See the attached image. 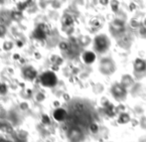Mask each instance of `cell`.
<instances>
[{"mask_svg":"<svg viewBox=\"0 0 146 142\" xmlns=\"http://www.w3.org/2000/svg\"><path fill=\"white\" fill-rule=\"evenodd\" d=\"M66 116H67V112H66V110L62 109V108H58L57 110H55L54 118L56 119V120L62 121L66 118Z\"/></svg>","mask_w":146,"mask_h":142,"instance_id":"3","label":"cell"},{"mask_svg":"<svg viewBox=\"0 0 146 142\" xmlns=\"http://www.w3.org/2000/svg\"><path fill=\"white\" fill-rule=\"evenodd\" d=\"M41 83L45 86H54L57 84V77L52 72H46L41 76Z\"/></svg>","mask_w":146,"mask_h":142,"instance_id":"1","label":"cell"},{"mask_svg":"<svg viewBox=\"0 0 146 142\" xmlns=\"http://www.w3.org/2000/svg\"><path fill=\"white\" fill-rule=\"evenodd\" d=\"M47 32H48V27L46 24H40L34 31V37L39 40H43L46 38Z\"/></svg>","mask_w":146,"mask_h":142,"instance_id":"2","label":"cell"},{"mask_svg":"<svg viewBox=\"0 0 146 142\" xmlns=\"http://www.w3.org/2000/svg\"><path fill=\"white\" fill-rule=\"evenodd\" d=\"M49 118H48V116H47V115H44V116H43V122H47L48 123L49 122Z\"/></svg>","mask_w":146,"mask_h":142,"instance_id":"11","label":"cell"},{"mask_svg":"<svg viewBox=\"0 0 146 142\" xmlns=\"http://www.w3.org/2000/svg\"><path fill=\"white\" fill-rule=\"evenodd\" d=\"M83 58H84V61L87 64H92V62H94V60H96V55L92 52H86L85 54H84Z\"/></svg>","mask_w":146,"mask_h":142,"instance_id":"4","label":"cell"},{"mask_svg":"<svg viewBox=\"0 0 146 142\" xmlns=\"http://www.w3.org/2000/svg\"><path fill=\"white\" fill-rule=\"evenodd\" d=\"M1 142H6V141H4L3 139H2V140H1ZM7 142H8V141H7Z\"/></svg>","mask_w":146,"mask_h":142,"instance_id":"12","label":"cell"},{"mask_svg":"<svg viewBox=\"0 0 146 142\" xmlns=\"http://www.w3.org/2000/svg\"><path fill=\"white\" fill-rule=\"evenodd\" d=\"M5 34V27L3 25H0V37H2Z\"/></svg>","mask_w":146,"mask_h":142,"instance_id":"10","label":"cell"},{"mask_svg":"<svg viewBox=\"0 0 146 142\" xmlns=\"http://www.w3.org/2000/svg\"><path fill=\"white\" fill-rule=\"evenodd\" d=\"M7 92V88L4 84H0V94H5Z\"/></svg>","mask_w":146,"mask_h":142,"instance_id":"9","label":"cell"},{"mask_svg":"<svg viewBox=\"0 0 146 142\" xmlns=\"http://www.w3.org/2000/svg\"><path fill=\"white\" fill-rule=\"evenodd\" d=\"M11 17L13 18V19H15V20H19L20 18L22 17V15L19 13V12H13V13L11 14Z\"/></svg>","mask_w":146,"mask_h":142,"instance_id":"8","label":"cell"},{"mask_svg":"<svg viewBox=\"0 0 146 142\" xmlns=\"http://www.w3.org/2000/svg\"><path fill=\"white\" fill-rule=\"evenodd\" d=\"M30 3H31V0H27V1L23 2V3H19V4H18V9H19V10H24Z\"/></svg>","mask_w":146,"mask_h":142,"instance_id":"6","label":"cell"},{"mask_svg":"<svg viewBox=\"0 0 146 142\" xmlns=\"http://www.w3.org/2000/svg\"><path fill=\"white\" fill-rule=\"evenodd\" d=\"M24 75H25V77L27 78V79L33 80L37 76V73L33 68H27V69H25V71H24Z\"/></svg>","mask_w":146,"mask_h":142,"instance_id":"5","label":"cell"},{"mask_svg":"<svg viewBox=\"0 0 146 142\" xmlns=\"http://www.w3.org/2000/svg\"><path fill=\"white\" fill-rule=\"evenodd\" d=\"M72 22H73V21H72L71 17H70V18L69 17H65V18H64V20H63V23L65 24L66 26H70L72 24Z\"/></svg>","mask_w":146,"mask_h":142,"instance_id":"7","label":"cell"}]
</instances>
